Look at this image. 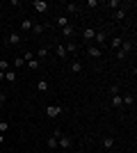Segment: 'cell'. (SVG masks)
Returning a JSON list of instances; mask_svg holds the SVG:
<instances>
[{"mask_svg": "<svg viewBox=\"0 0 137 153\" xmlns=\"http://www.w3.org/2000/svg\"><path fill=\"white\" fill-rule=\"evenodd\" d=\"M7 98H5V94H2V91H0V103H5Z\"/></svg>", "mask_w": 137, "mask_h": 153, "instance_id": "cell-31", "label": "cell"}, {"mask_svg": "<svg viewBox=\"0 0 137 153\" xmlns=\"http://www.w3.org/2000/svg\"><path fill=\"white\" fill-rule=\"evenodd\" d=\"M112 105H114L117 110L124 108V98H121V94H112Z\"/></svg>", "mask_w": 137, "mask_h": 153, "instance_id": "cell-10", "label": "cell"}, {"mask_svg": "<svg viewBox=\"0 0 137 153\" xmlns=\"http://www.w3.org/2000/svg\"><path fill=\"white\" fill-rule=\"evenodd\" d=\"M16 78H19V73H16L14 69L5 71V80H7V82H16Z\"/></svg>", "mask_w": 137, "mask_h": 153, "instance_id": "cell-11", "label": "cell"}, {"mask_svg": "<svg viewBox=\"0 0 137 153\" xmlns=\"http://www.w3.org/2000/svg\"><path fill=\"white\" fill-rule=\"evenodd\" d=\"M57 146H59V149H64V151H69V149L73 146V140L69 137V135H62V133H57Z\"/></svg>", "mask_w": 137, "mask_h": 153, "instance_id": "cell-1", "label": "cell"}, {"mask_svg": "<svg viewBox=\"0 0 137 153\" xmlns=\"http://www.w3.org/2000/svg\"><path fill=\"white\" fill-rule=\"evenodd\" d=\"M7 130H9V123H7V121H0V133H7Z\"/></svg>", "mask_w": 137, "mask_h": 153, "instance_id": "cell-28", "label": "cell"}, {"mask_svg": "<svg viewBox=\"0 0 137 153\" xmlns=\"http://www.w3.org/2000/svg\"><path fill=\"white\" fill-rule=\"evenodd\" d=\"M2 142H5V135H2V133H0V144H2Z\"/></svg>", "mask_w": 137, "mask_h": 153, "instance_id": "cell-33", "label": "cell"}, {"mask_svg": "<svg viewBox=\"0 0 137 153\" xmlns=\"http://www.w3.org/2000/svg\"><path fill=\"white\" fill-rule=\"evenodd\" d=\"M21 41H23V37H21L19 32H12V34H9V39H7V44H12V46H19Z\"/></svg>", "mask_w": 137, "mask_h": 153, "instance_id": "cell-8", "label": "cell"}, {"mask_svg": "<svg viewBox=\"0 0 137 153\" xmlns=\"http://www.w3.org/2000/svg\"><path fill=\"white\" fill-rule=\"evenodd\" d=\"M110 7H117V9H119V7H121V2H119V0H110Z\"/></svg>", "mask_w": 137, "mask_h": 153, "instance_id": "cell-30", "label": "cell"}, {"mask_svg": "<svg viewBox=\"0 0 137 153\" xmlns=\"http://www.w3.org/2000/svg\"><path fill=\"white\" fill-rule=\"evenodd\" d=\"M94 34H96L94 27H85V30H82V39H85V41H94Z\"/></svg>", "mask_w": 137, "mask_h": 153, "instance_id": "cell-9", "label": "cell"}, {"mask_svg": "<svg viewBox=\"0 0 137 153\" xmlns=\"http://www.w3.org/2000/svg\"><path fill=\"white\" fill-rule=\"evenodd\" d=\"M32 9L37 14H46V12H48V2H46V0H34V2H32Z\"/></svg>", "mask_w": 137, "mask_h": 153, "instance_id": "cell-2", "label": "cell"}, {"mask_svg": "<svg viewBox=\"0 0 137 153\" xmlns=\"http://www.w3.org/2000/svg\"><path fill=\"white\" fill-rule=\"evenodd\" d=\"M46 57H48V48H44V46H41L39 51H37V59L41 62V59H46Z\"/></svg>", "mask_w": 137, "mask_h": 153, "instance_id": "cell-20", "label": "cell"}, {"mask_svg": "<svg viewBox=\"0 0 137 153\" xmlns=\"http://www.w3.org/2000/svg\"><path fill=\"white\" fill-rule=\"evenodd\" d=\"M94 41H96V46L101 48V46H105V41H107V34H105L103 30H96V34H94Z\"/></svg>", "mask_w": 137, "mask_h": 153, "instance_id": "cell-4", "label": "cell"}, {"mask_svg": "<svg viewBox=\"0 0 137 153\" xmlns=\"http://www.w3.org/2000/svg\"><path fill=\"white\" fill-rule=\"evenodd\" d=\"M119 51H124L126 55H128V53L133 51V44H128V41H124V44H121V48H119Z\"/></svg>", "mask_w": 137, "mask_h": 153, "instance_id": "cell-22", "label": "cell"}, {"mask_svg": "<svg viewBox=\"0 0 137 153\" xmlns=\"http://www.w3.org/2000/svg\"><path fill=\"white\" fill-rule=\"evenodd\" d=\"M30 59H34V53H25L23 55V62H30Z\"/></svg>", "mask_w": 137, "mask_h": 153, "instance_id": "cell-29", "label": "cell"}, {"mask_svg": "<svg viewBox=\"0 0 137 153\" xmlns=\"http://www.w3.org/2000/svg\"><path fill=\"white\" fill-rule=\"evenodd\" d=\"M12 69V62H7V59H0V71H9Z\"/></svg>", "mask_w": 137, "mask_h": 153, "instance_id": "cell-21", "label": "cell"}, {"mask_svg": "<svg viewBox=\"0 0 137 153\" xmlns=\"http://www.w3.org/2000/svg\"><path fill=\"white\" fill-rule=\"evenodd\" d=\"M121 44H124V39H121V37H112V39H110V44H107V46H112L114 51H119V48H121Z\"/></svg>", "mask_w": 137, "mask_h": 153, "instance_id": "cell-12", "label": "cell"}, {"mask_svg": "<svg viewBox=\"0 0 137 153\" xmlns=\"http://www.w3.org/2000/svg\"><path fill=\"white\" fill-rule=\"evenodd\" d=\"M121 98H124V105H133V103H135L133 94H126V96H121Z\"/></svg>", "mask_w": 137, "mask_h": 153, "instance_id": "cell-25", "label": "cell"}, {"mask_svg": "<svg viewBox=\"0 0 137 153\" xmlns=\"http://www.w3.org/2000/svg\"><path fill=\"white\" fill-rule=\"evenodd\" d=\"M112 146H114V140H112V137H103V149L105 151H112Z\"/></svg>", "mask_w": 137, "mask_h": 153, "instance_id": "cell-19", "label": "cell"}, {"mask_svg": "<svg viewBox=\"0 0 137 153\" xmlns=\"http://www.w3.org/2000/svg\"><path fill=\"white\" fill-rule=\"evenodd\" d=\"M126 16H128L126 7H119V9H114V16H112V19L114 21H126Z\"/></svg>", "mask_w": 137, "mask_h": 153, "instance_id": "cell-7", "label": "cell"}, {"mask_svg": "<svg viewBox=\"0 0 137 153\" xmlns=\"http://www.w3.org/2000/svg\"><path fill=\"white\" fill-rule=\"evenodd\" d=\"M62 34H64V39H71L73 34H76V27H73V25H66V27H62Z\"/></svg>", "mask_w": 137, "mask_h": 153, "instance_id": "cell-13", "label": "cell"}, {"mask_svg": "<svg viewBox=\"0 0 137 153\" xmlns=\"http://www.w3.org/2000/svg\"><path fill=\"white\" fill-rule=\"evenodd\" d=\"M23 64H25V62H23V57H16V59L12 62V66H14V71H16V69H21Z\"/></svg>", "mask_w": 137, "mask_h": 153, "instance_id": "cell-23", "label": "cell"}, {"mask_svg": "<svg viewBox=\"0 0 137 153\" xmlns=\"http://www.w3.org/2000/svg\"><path fill=\"white\" fill-rule=\"evenodd\" d=\"M57 25L66 27V25H69V19H66V16H57Z\"/></svg>", "mask_w": 137, "mask_h": 153, "instance_id": "cell-26", "label": "cell"}, {"mask_svg": "<svg viewBox=\"0 0 137 153\" xmlns=\"http://www.w3.org/2000/svg\"><path fill=\"white\" fill-rule=\"evenodd\" d=\"M0 80H5V71H0Z\"/></svg>", "mask_w": 137, "mask_h": 153, "instance_id": "cell-32", "label": "cell"}, {"mask_svg": "<svg viewBox=\"0 0 137 153\" xmlns=\"http://www.w3.org/2000/svg\"><path fill=\"white\" fill-rule=\"evenodd\" d=\"M41 32H44V25H37V23H34V27H32V34H41Z\"/></svg>", "mask_w": 137, "mask_h": 153, "instance_id": "cell-27", "label": "cell"}, {"mask_svg": "<svg viewBox=\"0 0 137 153\" xmlns=\"http://www.w3.org/2000/svg\"><path fill=\"white\" fill-rule=\"evenodd\" d=\"M66 12H69V14H80V5H76V2H66Z\"/></svg>", "mask_w": 137, "mask_h": 153, "instance_id": "cell-14", "label": "cell"}, {"mask_svg": "<svg viewBox=\"0 0 137 153\" xmlns=\"http://www.w3.org/2000/svg\"><path fill=\"white\" fill-rule=\"evenodd\" d=\"M25 64H27V69H30V71H37V69L41 66V62H39L37 57H34V59H30V62H25Z\"/></svg>", "mask_w": 137, "mask_h": 153, "instance_id": "cell-17", "label": "cell"}, {"mask_svg": "<svg viewBox=\"0 0 137 153\" xmlns=\"http://www.w3.org/2000/svg\"><path fill=\"white\" fill-rule=\"evenodd\" d=\"M37 89H39L41 94H46V91L50 89V85H48V80H39V82H37Z\"/></svg>", "mask_w": 137, "mask_h": 153, "instance_id": "cell-15", "label": "cell"}, {"mask_svg": "<svg viewBox=\"0 0 137 153\" xmlns=\"http://www.w3.org/2000/svg\"><path fill=\"white\" fill-rule=\"evenodd\" d=\"M62 112H64L62 105H48V108H46V114H48V117H59Z\"/></svg>", "mask_w": 137, "mask_h": 153, "instance_id": "cell-3", "label": "cell"}, {"mask_svg": "<svg viewBox=\"0 0 137 153\" xmlns=\"http://www.w3.org/2000/svg\"><path fill=\"white\" fill-rule=\"evenodd\" d=\"M87 55H89V57H101V55H103V51H101V48H98V46H87Z\"/></svg>", "mask_w": 137, "mask_h": 153, "instance_id": "cell-6", "label": "cell"}, {"mask_svg": "<svg viewBox=\"0 0 137 153\" xmlns=\"http://www.w3.org/2000/svg\"><path fill=\"white\" fill-rule=\"evenodd\" d=\"M55 53H57V57L59 59H64L69 53H66V48H64V44H57V48H55Z\"/></svg>", "mask_w": 137, "mask_h": 153, "instance_id": "cell-16", "label": "cell"}, {"mask_svg": "<svg viewBox=\"0 0 137 153\" xmlns=\"http://www.w3.org/2000/svg\"><path fill=\"white\" fill-rule=\"evenodd\" d=\"M57 133H59V130H55V133H53L50 137L46 140V146L50 149V151H55V149H57Z\"/></svg>", "mask_w": 137, "mask_h": 153, "instance_id": "cell-5", "label": "cell"}, {"mask_svg": "<svg viewBox=\"0 0 137 153\" xmlns=\"http://www.w3.org/2000/svg\"><path fill=\"white\" fill-rule=\"evenodd\" d=\"M21 27H23V32H30V30H32V27H34V23H32V21H30V19H23V23H21Z\"/></svg>", "mask_w": 137, "mask_h": 153, "instance_id": "cell-18", "label": "cell"}, {"mask_svg": "<svg viewBox=\"0 0 137 153\" xmlns=\"http://www.w3.org/2000/svg\"><path fill=\"white\" fill-rule=\"evenodd\" d=\"M71 71H73V73H80V71H82V62H73L71 64Z\"/></svg>", "mask_w": 137, "mask_h": 153, "instance_id": "cell-24", "label": "cell"}]
</instances>
